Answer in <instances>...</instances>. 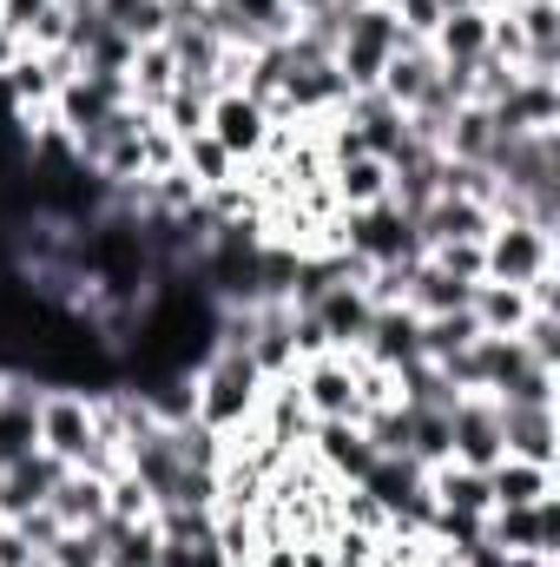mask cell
I'll return each instance as SVG.
<instances>
[{
	"label": "cell",
	"mask_w": 560,
	"mask_h": 567,
	"mask_svg": "<svg viewBox=\"0 0 560 567\" xmlns=\"http://www.w3.org/2000/svg\"><path fill=\"white\" fill-rule=\"evenodd\" d=\"M191 423L218 429V435H238V429L258 423V403H265V370L251 363V350H211L198 370H191Z\"/></svg>",
	"instance_id": "6da1fadb"
},
{
	"label": "cell",
	"mask_w": 560,
	"mask_h": 567,
	"mask_svg": "<svg viewBox=\"0 0 560 567\" xmlns=\"http://www.w3.org/2000/svg\"><path fill=\"white\" fill-rule=\"evenodd\" d=\"M336 251H350L363 271H376V265H409V258H422L416 218H409L396 198H383V205H370V212H343V218H336Z\"/></svg>",
	"instance_id": "7a4b0ae2"
},
{
	"label": "cell",
	"mask_w": 560,
	"mask_h": 567,
	"mask_svg": "<svg viewBox=\"0 0 560 567\" xmlns=\"http://www.w3.org/2000/svg\"><path fill=\"white\" fill-rule=\"evenodd\" d=\"M560 265L554 251V231H541V225H528V218H495V231L481 238V278L488 284H528L548 278Z\"/></svg>",
	"instance_id": "3957f363"
},
{
	"label": "cell",
	"mask_w": 560,
	"mask_h": 567,
	"mask_svg": "<svg viewBox=\"0 0 560 567\" xmlns=\"http://www.w3.org/2000/svg\"><path fill=\"white\" fill-rule=\"evenodd\" d=\"M303 410L317 423H363V390H356V350H323L290 370Z\"/></svg>",
	"instance_id": "277c9868"
},
{
	"label": "cell",
	"mask_w": 560,
	"mask_h": 567,
	"mask_svg": "<svg viewBox=\"0 0 560 567\" xmlns=\"http://www.w3.org/2000/svg\"><path fill=\"white\" fill-rule=\"evenodd\" d=\"M481 542L501 548V555L560 561V495L535 502V508H488V515H481Z\"/></svg>",
	"instance_id": "5b68a950"
},
{
	"label": "cell",
	"mask_w": 560,
	"mask_h": 567,
	"mask_svg": "<svg viewBox=\"0 0 560 567\" xmlns=\"http://www.w3.org/2000/svg\"><path fill=\"white\" fill-rule=\"evenodd\" d=\"M271 113L245 93V86H225V93H211V106H205V133L225 145L238 165H251V158H265V140H271Z\"/></svg>",
	"instance_id": "8992f818"
},
{
	"label": "cell",
	"mask_w": 560,
	"mask_h": 567,
	"mask_svg": "<svg viewBox=\"0 0 560 567\" xmlns=\"http://www.w3.org/2000/svg\"><path fill=\"white\" fill-rule=\"evenodd\" d=\"M508 449H501V410H495V396H462L455 410H448V462H462V468H495Z\"/></svg>",
	"instance_id": "52a82bcc"
},
{
	"label": "cell",
	"mask_w": 560,
	"mask_h": 567,
	"mask_svg": "<svg viewBox=\"0 0 560 567\" xmlns=\"http://www.w3.org/2000/svg\"><path fill=\"white\" fill-rule=\"evenodd\" d=\"M495 133H560V80H535L521 73L495 106H488Z\"/></svg>",
	"instance_id": "ba28073f"
},
{
	"label": "cell",
	"mask_w": 560,
	"mask_h": 567,
	"mask_svg": "<svg viewBox=\"0 0 560 567\" xmlns=\"http://www.w3.org/2000/svg\"><path fill=\"white\" fill-rule=\"evenodd\" d=\"M310 317H317V330L330 337V350H363V337H370V317H376V303H370V290L363 278H343L330 284L317 303H310Z\"/></svg>",
	"instance_id": "9c48e42d"
},
{
	"label": "cell",
	"mask_w": 560,
	"mask_h": 567,
	"mask_svg": "<svg viewBox=\"0 0 560 567\" xmlns=\"http://www.w3.org/2000/svg\"><path fill=\"white\" fill-rule=\"evenodd\" d=\"M40 390L33 377H0V468L40 449Z\"/></svg>",
	"instance_id": "30bf717a"
},
{
	"label": "cell",
	"mask_w": 560,
	"mask_h": 567,
	"mask_svg": "<svg viewBox=\"0 0 560 567\" xmlns=\"http://www.w3.org/2000/svg\"><path fill=\"white\" fill-rule=\"evenodd\" d=\"M356 357H370L376 370L403 377L409 363H422V317L409 310V303L376 310V317H370V337H363V350H356Z\"/></svg>",
	"instance_id": "8fae6325"
},
{
	"label": "cell",
	"mask_w": 560,
	"mask_h": 567,
	"mask_svg": "<svg viewBox=\"0 0 560 567\" xmlns=\"http://www.w3.org/2000/svg\"><path fill=\"white\" fill-rule=\"evenodd\" d=\"M488 27H495V0L442 13V27L428 33L435 66H481V60H488Z\"/></svg>",
	"instance_id": "7c38bea8"
},
{
	"label": "cell",
	"mask_w": 560,
	"mask_h": 567,
	"mask_svg": "<svg viewBox=\"0 0 560 567\" xmlns=\"http://www.w3.org/2000/svg\"><path fill=\"white\" fill-rule=\"evenodd\" d=\"M303 449H310V462H317L330 482H363L370 462H376V442L363 435V423H317Z\"/></svg>",
	"instance_id": "4fadbf2b"
},
{
	"label": "cell",
	"mask_w": 560,
	"mask_h": 567,
	"mask_svg": "<svg viewBox=\"0 0 560 567\" xmlns=\"http://www.w3.org/2000/svg\"><path fill=\"white\" fill-rule=\"evenodd\" d=\"M323 178H330L336 212H370L390 198V158H376V152H343L323 165Z\"/></svg>",
	"instance_id": "5bb4252c"
},
{
	"label": "cell",
	"mask_w": 560,
	"mask_h": 567,
	"mask_svg": "<svg viewBox=\"0 0 560 567\" xmlns=\"http://www.w3.org/2000/svg\"><path fill=\"white\" fill-rule=\"evenodd\" d=\"M501 410V449L521 462L560 468V416L554 410H528V403H495Z\"/></svg>",
	"instance_id": "9a60e30c"
},
{
	"label": "cell",
	"mask_w": 560,
	"mask_h": 567,
	"mask_svg": "<svg viewBox=\"0 0 560 567\" xmlns=\"http://www.w3.org/2000/svg\"><path fill=\"white\" fill-rule=\"evenodd\" d=\"M60 475H66V462H53L46 449H33V455H20L13 468H0V522H13V515H27V508H46L53 488H60Z\"/></svg>",
	"instance_id": "2e32d148"
},
{
	"label": "cell",
	"mask_w": 560,
	"mask_h": 567,
	"mask_svg": "<svg viewBox=\"0 0 560 567\" xmlns=\"http://www.w3.org/2000/svg\"><path fill=\"white\" fill-rule=\"evenodd\" d=\"M435 53H428V40H403L390 60H383V80H376V93L390 100V106H403V113H416L422 100H428V86H435Z\"/></svg>",
	"instance_id": "e0dca14e"
},
{
	"label": "cell",
	"mask_w": 560,
	"mask_h": 567,
	"mask_svg": "<svg viewBox=\"0 0 560 567\" xmlns=\"http://www.w3.org/2000/svg\"><path fill=\"white\" fill-rule=\"evenodd\" d=\"M560 495V468H541V462H521V455H501L488 468V502L495 508H535Z\"/></svg>",
	"instance_id": "ac0fdd59"
},
{
	"label": "cell",
	"mask_w": 560,
	"mask_h": 567,
	"mask_svg": "<svg viewBox=\"0 0 560 567\" xmlns=\"http://www.w3.org/2000/svg\"><path fill=\"white\" fill-rule=\"evenodd\" d=\"M428 495L442 515H462V522H481L495 502H488V475L481 468H462V462H435L428 468Z\"/></svg>",
	"instance_id": "d6986e66"
},
{
	"label": "cell",
	"mask_w": 560,
	"mask_h": 567,
	"mask_svg": "<svg viewBox=\"0 0 560 567\" xmlns=\"http://www.w3.org/2000/svg\"><path fill=\"white\" fill-rule=\"evenodd\" d=\"M172 93H178V60H172L165 40H145L139 53H133V66H126V100L145 106V113H158Z\"/></svg>",
	"instance_id": "ffe728a7"
},
{
	"label": "cell",
	"mask_w": 560,
	"mask_h": 567,
	"mask_svg": "<svg viewBox=\"0 0 560 567\" xmlns=\"http://www.w3.org/2000/svg\"><path fill=\"white\" fill-rule=\"evenodd\" d=\"M46 508L60 515V528H100V522H106V475H93V468H66Z\"/></svg>",
	"instance_id": "44dd1931"
},
{
	"label": "cell",
	"mask_w": 560,
	"mask_h": 567,
	"mask_svg": "<svg viewBox=\"0 0 560 567\" xmlns=\"http://www.w3.org/2000/svg\"><path fill=\"white\" fill-rule=\"evenodd\" d=\"M126 468H133L145 488H152V502H165V495H172V482L185 475L178 435H172V429H152V435H139V442L126 449Z\"/></svg>",
	"instance_id": "7402d4cb"
},
{
	"label": "cell",
	"mask_w": 560,
	"mask_h": 567,
	"mask_svg": "<svg viewBox=\"0 0 560 567\" xmlns=\"http://www.w3.org/2000/svg\"><path fill=\"white\" fill-rule=\"evenodd\" d=\"M468 310H475V323H481V337H515L521 323H528V290L521 284H475V297H468Z\"/></svg>",
	"instance_id": "603a6c76"
},
{
	"label": "cell",
	"mask_w": 560,
	"mask_h": 567,
	"mask_svg": "<svg viewBox=\"0 0 560 567\" xmlns=\"http://www.w3.org/2000/svg\"><path fill=\"white\" fill-rule=\"evenodd\" d=\"M495 120H488V106H455V120H448V133H442V158H462V165H488L495 158Z\"/></svg>",
	"instance_id": "cb8c5ba5"
},
{
	"label": "cell",
	"mask_w": 560,
	"mask_h": 567,
	"mask_svg": "<svg viewBox=\"0 0 560 567\" xmlns=\"http://www.w3.org/2000/svg\"><path fill=\"white\" fill-rule=\"evenodd\" d=\"M178 172H185V178H191L198 192H218V185H231V178H238L245 165H238V158H231L225 145L211 140V133H191V140L178 145Z\"/></svg>",
	"instance_id": "d4e9b609"
},
{
	"label": "cell",
	"mask_w": 560,
	"mask_h": 567,
	"mask_svg": "<svg viewBox=\"0 0 560 567\" xmlns=\"http://www.w3.org/2000/svg\"><path fill=\"white\" fill-rule=\"evenodd\" d=\"M475 337H481L475 310H442V317H422V363H448V357H462Z\"/></svg>",
	"instance_id": "484cf974"
},
{
	"label": "cell",
	"mask_w": 560,
	"mask_h": 567,
	"mask_svg": "<svg viewBox=\"0 0 560 567\" xmlns=\"http://www.w3.org/2000/svg\"><path fill=\"white\" fill-rule=\"evenodd\" d=\"M100 13H106L133 47L165 40V27H172V7H165V0H100Z\"/></svg>",
	"instance_id": "4316f807"
},
{
	"label": "cell",
	"mask_w": 560,
	"mask_h": 567,
	"mask_svg": "<svg viewBox=\"0 0 560 567\" xmlns=\"http://www.w3.org/2000/svg\"><path fill=\"white\" fill-rule=\"evenodd\" d=\"M40 567H106V528H60Z\"/></svg>",
	"instance_id": "83f0119b"
},
{
	"label": "cell",
	"mask_w": 560,
	"mask_h": 567,
	"mask_svg": "<svg viewBox=\"0 0 560 567\" xmlns=\"http://www.w3.org/2000/svg\"><path fill=\"white\" fill-rule=\"evenodd\" d=\"M554 390H560V370H548V363H528L495 403H528V410H554Z\"/></svg>",
	"instance_id": "f1b7e54d"
},
{
	"label": "cell",
	"mask_w": 560,
	"mask_h": 567,
	"mask_svg": "<svg viewBox=\"0 0 560 567\" xmlns=\"http://www.w3.org/2000/svg\"><path fill=\"white\" fill-rule=\"evenodd\" d=\"M515 337H521V350H528L535 363L560 370V310H528V323H521Z\"/></svg>",
	"instance_id": "f546056e"
},
{
	"label": "cell",
	"mask_w": 560,
	"mask_h": 567,
	"mask_svg": "<svg viewBox=\"0 0 560 567\" xmlns=\"http://www.w3.org/2000/svg\"><path fill=\"white\" fill-rule=\"evenodd\" d=\"M422 258H435L448 278L462 284H481V245H435V251H422Z\"/></svg>",
	"instance_id": "4dcf8cb0"
},
{
	"label": "cell",
	"mask_w": 560,
	"mask_h": 567,
	"mask_svg": "<svg viewBox=\"0 0 560 567\" xmlns=\"http://www.w3.org/2000/svg\"><path fill=\"white\" fill-rule=\"evenodd\" d=\"M13 528L27 535V548H33V555H46V548L60 542V515H53V508H27V515H13Z\"/></svg>",
	"instance_id": "1f68e13d"
},
{
	"label": "cell",
	"mask_w": 560,
	"mask_h": 567,
	"mask_svg": "<svg viewBox=\"0 0 560 567\" xmlns=\"http://www.w3.org/2000/svg\"><path fill=\"white\" fill-rule=\"evenodd\" d=\"M390 13H396V27H403L409 40H428V33L442 27V7H435V0H396Z\"/></svg>",
	"instance_id": "d6a6232c"
},
{
	"label": "cell",
	"mask_w": 560,
	"mask_h": 567,
	"mask_svg": "<svg viewBox=\"0 0 560 567\" xmlns=\"http://www.w3.org/2000/svg\"><path fill=\"white\" fill-rule=\"evenodd\" d=\"M46 7H53V0H0V27L27 47V33H33V20H40Z\"/></svg>",
	"instance_id": "836d02e7"
},
{
	"label": "cell",
	"mask_w": 560,
	"mask_h": 567,
	"mask_svg": "<svg viewBox=\"0 0 560 567\" xmlns=\"http://www.w3.org/2000/svg\"><path fill=\"white\" fill-rule=\"evenodd\" d=\"M0 567H40V555L27 548V535L13 522H0Z\"/></svg>",
	"instance_id": "e575fe53"
},
{
	"label": "cell",
	"mask_w": 560,
	"mask_h": 567,
	"mask_svg": "<svg viewBox=\"0 0 560 567\" xmlns=\"http://www.w3.org/2000/svg\"><path fill=\"white\" fill-rule=\"evenodd\" d=\"M185 567H231V561H225V548H218V542H198V548L185 555Z\"/></svg>",
	"instance_id": "d590c367"
},
{
	"label": "cell",
	"mask_w": 560,
	"mask_h": 567,
	"mask_svg": "<svg viewBox=\"0 0 560 567\" xmlns=\"http://www.w3.org/2000/svg\"><path fill=\"white\" fill-rule=\"evenodd\" d=\"M283 7H290V20H310V13H323L330 0H283Z\"/></svg>",
	"instance_id": "8d00e7d4"
},
{
	"label": "cell",
	"mask_w": 560,
	"mask_h": 567,
	"mask_svg": "<svg viewBox=\"0 0 560 567\" xmlns=\"http://www.w3.org/2000/svg\"><path fill=\"white\" fill-rule=\"evenodd\" d=\"M370 7H396V0H370Z\"/></svg>",
	"instance_id": "74e56055"
},
{
	"label": "cell",
	"mask_w": 560,
	"mask_h": 567,
	"mask_svg": "<svg viewBox=\"0 0 560 567\" xmlns=\"http://www.w3.org/2000/svg\"><path fill=\"white\" fill-rule=\"evenodd\" d=\"M495 7H508V0H495Z\"/></svg>",
	"instance_id": "f35d334b"
}]
</instances>
